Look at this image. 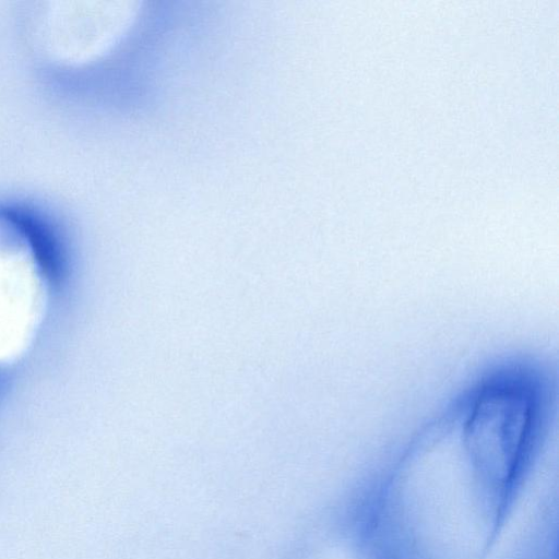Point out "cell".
Wrapping results in <instances>:
<instances>
[{
	"label": "cell",
	"mask_w": 559,
	"mask_h": 559,
	"mask_svg": "<svg viewBox=\"0 0 559 559\" xmlns=\"http://www.w3.org/2000/svg\"><path fill=\"white\" fill-rule=\"evenodd\" d=\"M50 298L47 264L31 229L0 211V366L32 348Z\"/></svg>",
	"instance_id": "6da1fadb"
}]
</instances>
